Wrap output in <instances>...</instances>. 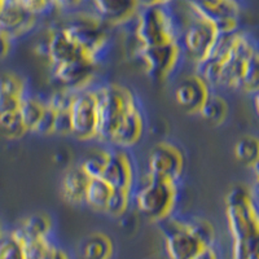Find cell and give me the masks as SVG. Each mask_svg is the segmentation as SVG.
I'll return each instance as SVG.
<instances>
[{
    "mask_svg": "<svg viewBox=\"0 0 259 259\" xmlns=\"http://www.w3.org/2000/svg\"><path fill=\"white\" fill-rule=\"evenodd\" d=\"M26 83L17 73L0 74V114L16 112L26 96Z\"/></svg>",
    "mask_w": 259,
    "mask_h": 259,
    "instance_id": "obj_20",
    "label": "cell"
},
{
    "mask_svg": "<svg viewBox=\"0 0 259 259\" xmlns=\"http://www.w3.org/2000/svg\"><path fill=\"white\" fill-rule=\"evenodd\" d=\"M178 201V184L147 177L133 196V202L143 218L162 223L170 217Z\"/></svg>",
    "mask_w": 259,
    "mask_h": 259,
    "instance_id": "obj_4",
    "label": "cell"
},
{
    "mask_svg": "<svg viewBox=\"0 0 259 259\" xmlns=\"http://www.w3.org/2000/svg\"><path fill=\"white\" fill-rule=\"evenodd\" d=\"M226 217L232 242L259 236V209L246 187L236 186L226 196Z\"/></svg>",
    "mask_w": 259,
    "mask_h": 259,
    "instance_id": "obj_3",
    "label": "cell"
},
{
    "mask_svg": "<svg viewBox=\"0 0 259 259\" xmlns=\"http://www.w3.org/2000/svg\"><path fill=\"white\" fill-rule=\"evenodd\" d=\"M131 202H133L131 191L113 189L104 212L112 218H123L126 212L128 211L130 206H131Z\"/></svg>",
    "mask_w": 259,
    "mask_h": 259,
    "instance_id": "obj_32",
    "label": "cell"
},
{
    "mask_svg": "<svg viewBox=\"0 0 259 259\" xmlns=\"http://www.w3.org/2000/svg\"><path fill=\"white\" fill-rule=\"evenodd\" d=\"M77 95L78 92L64 89V87H59L48 96V99L46 100V105H47L48 109L55 113L69 112Z\"/></svg>",
    "mask_w": 259,
    "mask_h": 259,
    "instance_id": "obj_33",
    "label": "cell"
},
{
    "mask_svg": "<svg viewBox=\"0 0 259 259\" xmlns=\"http://www.w3.org/2000/svg\"><path fill=\"white\" fill-rule=\"evenodd\" d=\"M56 245L51 241V239L35 240L24 244L26 259H47L53 247Z\"/></svg>",
    "mask_w": 259,
    "mask_h": 259,
    "instance_id": "obj_35",
    "label": "cell"
},
{
    "mask_svg": "<svg viewBox=\"0 0 259 259\" xmlns=\"http://www.w3.org/2000/svg\"><path fill=\"white\" fill-rule=\"evenodd\" d=\"M183 50L179 41L158 47H139L136 56L142 61L143 69L153 80L163 82L179 65Z\"/></svg>",
    "mask_w": 259,
    "mask_h": 259,
    "instance_id": "obj_8",
    "label": "cell"
},
{
    "mask_svg": "<svg viewBox=\"0 0 259 259\" xmlns=\"http://www.w3.org/2000/svg\"><path fill=\"white\" fill-rule=\"evenodd\" d=\"M167 2L140 3L134 38L140 47H158L179 41L182 27Z\"/></svg>",
    "mask_w": 259,
    "mask_h": 259,
    "instance_id": "obj_1",
    "label": "cell"
},
{
    "mask_svg": "<svg viewBox=\"0 0 259 259\" xmlns=\"http://www.w3.org/2000/svg\"><path fill=\"white\" fill-rule=\"evenodd\" d=\"M97 64L90 59H78L52 66V77L60 87L82 92L90 90L96 74Z\"/></svg>",
    "mask_w": 259,
    "mask_h": 259,
    "instance_id": "obj_13",
    "label": "cell"
},
{
    "mask_svg": "<svg viewBox=\"0 0 259 259\" xmlns=\"http://www.w3.org/2000/svg\"><path fill=\"white\" fill-rule=\"evenodd\" d=\"M112 191L113 189L103 179H91L85 192L84 203L91 209L104 212Z\"/></svg>",
    "mask_w": 259,
    "mask_h": 259,
    "instance_id": "obj_26",
    "label": "cell"
},
{
    "mask_svg": "<svg viewBox=\"0 0 259 259\" xmlns=\"http://www.w3.org/2000/svg\"><path fill=\"white\" fill-rule=\"evenodd\" d=\"M233 153L240 163L251 168L259 161V138L244 135L236 142Z\"/></svg>",
    "mask_w": 259,
    "mask_h": 259,
    "instance_id": "obj_25",
    "label": "cell"
},
{
    "mask_svg": "<svg viewBox=\"0 0 259 259\" xmlns=\"http://www.w3.org/2000/svg\"><path fill=\"white\" fill-rule=\"evenodd\" d=\"M53 135H60V136L71 135L70 113L69 112L56 113V118H55V127H53Z\"/></svg>",
    "mask_w": 259,
    "mask_h": 259,
    "instance_id": "obj_37",
    "label": "cell"
},
{
    "mask_svg": "<svg viewBox=\"0 0 259 259\" xmlns=\"http://www.w3.org/2000/svg\"><path fill=\"white\" fill-rule=\"evenodd\" d=\"M80 259H112L114 244L104 232H92L80 241L78 246Z\"/></svg>",
    "mask_w": 259,
    "mask_h": 259,
    "instance_id": "obj_23",
    "label": "cell"
},
{
    "mask_svg": "<svg viewBox=\"0 0 259 259\" xmlns=\"http://www.w3.org/2000/svg\"><path fill=\"white\" fill-rule=\"evenodd\" d=\"M61 26L79 46L85 56L96 64L100 62V55L105 51L109 41V26L105 22L94 12H77L71 15Z\"/></svg>",
    "mask_w": 259,
    "mask_h": 259,
    "instance_id": "obj_5",
    "label": "cell"
},
{
    "mask_svg": "<svg viewBox=\"0 0 259 259\" xmlns=\"http://www.w3.org/2000/svg\"><path fill=\"white\" fill-rule=\"evenodd\" d=\"M48 61L51 66L70 62L78 59H89L79 46L70 38L62 26H55L48 32ZM91 60V59H90Z\"/></svg>",
    "mask_w": 259,
    "mask_h": 259,
    "instance_id": "obj_17",
    "label": "cell"
},
{
    "mask_svg": "<svg viewBox=\"0 0 259 259\" xmlns=\"http://www.w3.org/2000/svg\"><path fill=\"white\" fill-rule=\"evenodd\" d=\"M186 226L192 235L201 242L205 247L214 246L215 239H217V233L215 228L211 224V222L207 221L201 217H189L184 218Z\"/></svg>",
    "mask_w": 259,
    "mask_h": 259,
    "instance_id": "obj_28",
    "label": "cell"
},
{
    "mask_svg": "<svg viewBox=\"0 0 259 259\" xmlns=\"http://www.w3.org/2000/svg\"><path fill=\"white\" fill-rule=\"evenodd\" d=\"M47 259H70V256L66 251L60 249L59 246H55L50 253V255L47 256Z\"/></svg>",
    "mask_w": 259,
    "mask_h": 259,
    "instance_id": "obj_40",
    "label": "cell"
},
{
    "mask_svg": "<svg viewBox=\"0 0 259 259\" xmlns=\"http://www.w3.org/2000/svg\"><path fill=\"white\" fill-rule=\"evenodd\" d=\"M162 226L166 253L170 259H191L205 247L187 228L184 218L170 217L162 222Z\"/></svg>",
    "mask_w": 259,
    "mask_h": 259,
    "instance_id": "obj_10",
    "label": "cell"
},
{
    "mask_svg": "<svg viewBox=\"0 0 259 259\" xmlns=\"http://www.w3.org/2000/svg\"><path fill=\"white\" fill-rule=\"evenodd\" d=\"M101 179L112 189L133 191L135 182V167L127 150L110 148Z\"/></svg>",
    "mask_w": 259,
    "mask_h": 259,
    "instance_id": "obj_15",
    "label": "cell"
},
{
    "mask_svg": "<svg viewBox=\"0 0 259 259\" xmlns=\"http://www.w3.org/2000/svg\"><path fill=\"white\" fill-rule=\"evenodd\" d=\"M53 230V222L50 215L46 212H35L29 215L22 221V223L12 231L22 244L35 240L50 239Z\"/></svg>",
    "mask_w": 259,
    "mask_h": 259,
    "instance_id": "obj_22",
    "label": "cell"
},
{
    "mask_svg": "<svg viewBox=\"0 0 259 259\" xmlns=\"http://www.w3.org/2000/svg\"><path fill=\"white\" fill-rule=\"evenodd\" d=\"M4 236H6V235H4V230H3V226H2V223H0V240L3 239Z\"/></svg>",
    "mask_w": 259,
    "mask_h": 259,
    "instance_id": "obj_43",
    "label": "cell"
},
{
    "mask_svg": "<svg viewBox=\"0 0 259 259\" xmlns=\"http://www.w3.org/2000/svg\"><path fill=\"white\" fill-rule=\"evenodd\" d=\"M0 259H26L24 244L12 232L0 240Z\"/></svg>",
    "mask_w": 259,
    "mask_h": 259,
    "instance_id": "obj_34",
    "label": "cell"
},
{
    "mask_svg": "<svg viewBox=\"0 0 259 259\" xmlns=\"http://www.w3.org/2000/svg\"><path fill=\"white\" fill-rule=\"evenodd\" d=\"M251 168H253L254 174V191H255V194L259 197V161Z\"/></svg>",
    "mask_w": 259,
    "mask_h": 259,
    "instance_id": "obj_41",
    "label": "cell"
},
{
    "mask_svg": "<svg viewBox=\"0 0 259 259\" xmlns=\"http://www.w3.org/2000/svg\"><path fill=\"white\" fill-rule=\"evenodd\" d=\"M0 131L6 138L13 140L24 138L29 133L18 110L0 114Z\"/></svg>",
    "mask_w": 259,
    "mask_h": 259,
    "instance_id": "obj_30",
    "label": "cell"
},
{
    "mask_svg": "<svg viewBox=\"0 0 259 259\" xmlns=\"http://www.w3.org/2000/svg\"><path fill=\"white\" fill-rule=\"evenodd\" d=\"M71 135L87 142L99 135V110L95 89L78 92L70 110Z\"/></svg>",
    "mask_w": 259,
    "mask_h": 259,
    "instance_id": "obj_7",
    "label": "cell"
},
{
    "mask_svg": "<svg viewBox=\"0 0 259 259\" xmlns=\"http://www.w3.org/2000/svg\"><path fill=\"white\" fill-rule=\"evenodd\" d=\"M39 18L30 15L21 0H3L0 9V32L12 41L29 35L38 26Z\"/></svg>",
    "mask_w": 259,
    "mask_h": 259,
    "instance_id": "obj_12",
    "label": "cell"
},
{
    "mask_svg": "<svg viewBox=\"0 0 259 259\" xmlns=\"http://www.w3.org/2000/svg\"><path fill=\"white\" fill-rule=\"evenodd\" d=\"M99 110V135L97 139L109 144L113 134L124 115L138 105L135 96L123 84L106 83L95 89Z\"/></svg>",
    "mask_w": 259,
    "mask_h": 259,
    "instance_id": "obj_2",
    "label": "cell"
},
{
    "mask_svg": "<svg viewBox=\"0 0 259 259\" xmlns=\"http://www.w3.org/2000/svg\"><path fill=\"white\" fill-rule=\"evenodd\" d=\"M254 51L255 48H254L253 43L249 40V38L244 35L242 32H239L230 55L221 65V78H219L221 87L239 89L245 70V65Z\"/></svg>",
    "mask_w": 259,
    "mask_h": 259,
    "instance_id": "obj_14",
    "label": "cell"
},
{
    "mask_svg": "<svg viewBox=\"0 0 259 259\" xmlns=\"http://www.w3.org/2000/svg\"><path fill=\"white\" fill-rule=\"evenodd\" d=\"M189 11L194 16L207 21L218 34H231L239 31V16L241 12L239 3L231 0L218 2H193L188 3Z\"/></svg>",
    "mask_w": 259,
    "mask_h": 259,
    "instance_id": "obj_9",
    "label": "cell"
},
{
    "mask_svg": "<svg viewBox=\"0 0 259 259\" xmlns=\"http://www.w3.org/2000/svg\"><path fill=\"white\" fill-rule=\"evenodd\" d=\"M2 3H3V2H0V9H2Z\"/></svg>",
    "mask_w": 259,
    "mask_h": 259,
    "instance_id": "obj_44",
    "label": "cell"
},
{
    "mask_svg": "<svg viewBox=\"0 0 259 259\" xmlns=\"http://www.w3.org/2000/svg\"><path fill=\"white\" fill-rule=\"evenodd\" d=\"M90 180L91 179L82 170L80 165L69 166L61 180V194L64 200L70 205L84 203Z\"/></svg>",
    "mask_w": 259,
    "mask_h": 259,
    "instance_id": "obj_21",
    "label": "cell"
},
{
    "mask_svg": "<svg viewBox=\"0 0 259 259\" xmlns=\"http://www.w3.org/2000/svg\"><path fill=\"white\" fill-rule=\"evenodd\" d=\"M46 109H47L46 101H41L36 97L29 96V95L24 97L18 112H20L21 118H22L29 133H32V130L35 128L38 122L40 121L41 115L45 114Z\"/></svg>",
    "mask_w": 259,
    "mask_h": 259,
    "instance_id": "obj_27",
    "label": "cell"
},
{
    "mask_svg": "<svg viewBox=\"0 0 259 259\" xmlns=\"http://www.w3.org/2000/svg\"><path fill=\"white\" fill-rule=\"evenodd\" d=\"M217 34L218 32L215 31L211 24L192 13L188 24L183 26L179 45L182 50L188 52L196 62L207 56V53L217 38Z\"/></svg>",
    "mask_w": 259,
    "mask_h": 259,
    "instance_id": "obj_11",
    "label": "cell"
},
{
    "mask_svg": "<svg viewBox=\"0 0 259 259\" xmlns=\"http://www.w3.org/2000/svg\"><path fill=\"white\" fill-rule=\"evenodd\" d=\"M144 126V117L138 104L124 115L115 133L113 134L109 144L113 145V148L127 150L142 140Z\"/></svg>",
    "mask_w": 259,
    "mask_h": 259,
    "instance_id": "obj_19",
    "label": "cell"
},
{
    "mask_svg": "<svg viewBox=\"0 0 259 259\" xmlns=\"http://www.w3.org/2000/svg\"><path fill=\"white\" fill-rule=\"evenodd\" d=\"M228 103L223 96L218 94H210L207 97V100L205 101L203 106L201 108L200 113L201 118H203L207 123L214 124V126H219L223 123L228 117Z\"/></svg>",
    "mask_w": 259,
    "mask_h": 259,
    "instance_id": "obj_24",
    "label": "cell"
},
{
    "mask_svg": "<svg viewBox=\"0 0 259 259\" xmlns=\"http://www.w3.org/2000/svg\"><path fill=\"white\" fill-rule=\"evenodd\" d=\"M92 12L108 26H118L135 20L140 3L133 0H97L92 3Z\"/></svg>",
    "mask_w": 259,
    "mask_h": 259,
    "instance_id": "obj_18",
    "label": "cell"
},
{
    "mask_svg": "<svg viewBox=\"0 0 259 259\" xmlns=\"http://www.w3.org/2000/svg\"><path fill=\"white\" fill-rule=\"evenodd\" d=\"M55 118H56V113L52 112L51 109H46L45 114L41 115L40 121L35 126V128L32 130V133L40 136H51L53 135V127H55Z\"/></svg>",
    "mask_w": 259,
    "mask_h": 259,
    "instance_id": "obj_36",
    "label": "cell"
},
{
    "mask_svg": "<svg viewBox=\"0 0 259 259\" xmlns=\"http://www.w3.org/2000/svg\"><path fill=\"white\" fill-rule=\"evenodd\" d=\"M13 41L6 36L3 32H0V60L6 59L11 53V50H12Z\"/></svg>",
    "mask_w": 259,
    "mask_h": 259,
    "instance_id": "obj_38",
    "label": "cell"
},
{
    "mask_svg": "<svg viewBox=\"0 0 259 259\" xmlns=\"http://www.w3.org/2000/svg\"><path fill=\"white\" fill-rule=\"evenodd\" d=\"M239 89L246 94H259V52L256 50L247 59Z\"/></svg>",
    "mask_w": 259,
    "mask_h": 259,
    "instance_id": "obj_29",
    "label": "cell"
},
{
    "mask_svg": "<svg viewBox=\"0 0 259 259\" xmlns=\"http://www.w3.org/2000/svg\"><path fill=\"white\" fill-rule=\"evenodd\" d=\"M254 105H255V110L259 115V94H256L254 97Z\"/></svg>",
    "mask_w": 259,
    "mask_h": 259,
    "instance_id": "obj_42",
    "label": "cell"
},
{
    "mask_svg": "<svg viewBox=\"0 0 259 259\" xmlns=\"http://www.w3.org/2000/svg\"><path fill=\"white\" fill-rule=\"evenodd\" d=\"M211 89L198 75L191 74L183 78L175 87V101L188 114H198Z\"/></svg>",
    "mask_w": 259,
    "mask_h": 259,
    "instance_id": "obj_16",
    "label": "cell"
},
{
    "mask_svg": "<svg viewBox=\"0 0 259 259\" xmlns=\"http://www.w3.org/2000/svg\"><path fill=\"white\" fill-rule=\"evenodd\" d=\"M184 172V154L178 145L159 142L148 156L147 177L154 180L178 184Z\"/></svg>",
    "mask_w": 259,
    "mask_h": 259,
    "instance_id": "obj_6",
    "label": "cell"
},
{
    "mask_svg": "<svg viewBox=\"0 0 259 259\" xmlns=\"http://www.w3.org/2000/svg\"><path fill=\"white\" fill-rule=\"evenodd\" d=\"M191 259H219V254L214 246L203 247L202 250L198 251L196 255L192 256Z\"/></svg>",
    "mask_w": 259,
    "mask_h": 259,
    "instance_id": "obj_39",
    "label": "cell"
},
{
    "mask_svg": "<svg viewBox=\"0 0 259 259\" xmlns=\"http://www.w3.org/2000/svg\"><path fill=\"white\" fill-rule=\"evenodd\" d=\"M108 158H109V149L95 150L90 156L85 157L79 165L90 179H101Z\"/></svg>",
    "mask_w": 259,
    "mask_h": 259,
    "instance_id": "obj_31",
    "label": "cell"
}]
</instances>
